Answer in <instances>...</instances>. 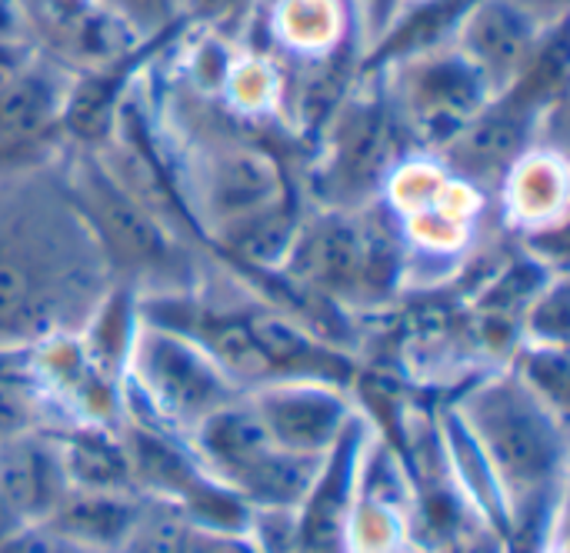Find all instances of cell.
<instances>
[{"label":"cell","instance_id":"cell-1","mask_svg":"<svg viewBox=\"0 0 570 553\" xmlns=\"http://www.w3.org/2000/svg\"><path fill=\"white\" fill-rule=\"evenodd\" d=\"M60 150L0 174V350L77 337L117 287L63 184Z\"/></svg>","mask_w":570,"mask_h":553},{"label":"cell","instance_id":"cell-2","mask_svg":"<svg viewBox=\"0 0 570 553\" xmlns=\"http://www.w3.org/2000/svg\"><path fill=\"white\" fill-rule=\"evenodd\" d=\"M60 170L77 210L100 244L114 284L130 287L137 297L190 294L200 287L197 240L134 200L94 150L63 144Z\"/></svg>","mask_w":570,"mask_h":553},{"label":"cell","instance_id":"cell-3","mask_svg":"<svg viewBox=\"0 0 570 553\" xmlns=\"http://www.w3.org/2000/svg\"><path fill=\"white\" fill-rule=\"evenodd\" d=\"M464 434L488 464V477L518 511H538L561 484L564 421L538 401L518 374L474 391L461 407Z\"/></svg>","mask_w":570,"mask_h":553},{"label":"cell","instance_id":"cell-4","mask_svg":"<svg viewBox=\"0 0 570 553\" xmlns=\"http://www.w3.org/2000/svg\"><path fill=\"white\" fill-rule=\"evenodd\" d=\"M120 397H127V404L120 401L124 411L187 437L200 421L244 397V391L190 337L140 317Z\"/></svg>","mask_w":570,"mask_h":553},{"label":"cell","instance_id":"cell-5","mask_svg":"<svg viewBox=\"0 0 570 553\" xmlns=\"http://www.w3.org/2000/svg\"><path fill=\"white\" fill-rule=\"evenodd\" d=\"M364 73V70H361ZM364 87L341 93L327 113L317 160L307 177L314 207L361 210L374 204L394 170L401 127L374 77Z\"/></svg>","mask_w":570,"mask_h":553},{"label":"cell","instance_id":"cell-6","mask_svg":"<svg viewBox=\"0 0 570 553\" xmlns=\"http://www.w3.org/2000/svg\"><path fill=\"white\" fill-rule=\"evenodd\" d=\"M364 73L377 80L401 134L421 150H438L491 100L488 83L454 43L431 47Z\"/></svg>","mask_w":570,"mask_h":553},{"label":"cell","instance_id":"cell-7","mask_svg":"<svg viewBox=\"0 0 570 553\" xmlns=\"http://www.w3.org/2000/svg\"><path fill=\"white\" fill-rule=\"evenodd\" d=\"M77 73L37 53L0 87V174L37 164L63 147V110Z\"/></svg>","mask_w":570,"mask_h":553},{"label":"cell","instance_id":"cell-8","mask_svg":"<svg viewBox=\"0 0 570 553\" xmlns=\"http://www.w3.org/2000/svg\"><path fill=\"white\" fill-rule=\"evenodd\" d=\"M244 397L277 447L311 457L331 454L357 417L347 387L331 381H271Z\"/></svg>","mask_w":570,"mask_h":553},{"label":"cell","instance_id":"cell-9","mask_svg":"<svg viewBox=\"0 0 570 553\" xmlns=\"http://www.w3.org/2000/svg\"><path fill=\"white\" fill-rule=\"evenodd\" d=\"M558 30V27H554ZM551 30L534 23L511 0H478L454 33V47L488 83L491 97L511 90L534 57L541 53Z\"/></svg>","mask_w":570,"mask_h":553},{"label":"cell","instance_id":"cell-10","mask_svg":"<svg viewBox=\"0 0 570 553\" xmlns=\"http://www.w3.org/2000/svg\"><path fill=\"white\" fill-rule=\"evenodd\" d=\"M498 187H504V217L514 230H524L528 237H548L564 224L568 170L561 150L534 144L514 160Z\"/></svg>","mask_w":570,"mask_h":553},{"label":"cell","instance_id":"cell-11","mask_svg":"<svg viewBox=\"0 0 570 553\" xmlns=\"http://www.w3.org/2000/svg\"><path fill=\"white\" fill-rule=\"evenodd\" d=\"M67 474L50 431H30L0 444V497L27 521H47L67 494Z\"/></svg>","mask_w":570,"mask_h":553},{"label":"cell","instance_id":"cell-12","mask_svg":"<svg viewBox=\"0 0 570 553\" xmlns=\"http://www.w3.org/2000/svg\"><path fill=\"white\" fill-rule=\"evenodd\" d=\"M144 494L137 491H80L67 487V494L57 501V507L47 514L43 524H50L67 541L80 544L94 553H120L124 541L130 537L140 511Z\"/></svg>","mask_w":570,"mask_h":553},{"label":"cell","instance_id":"cell-13","mask_svg":"<svg viewBox=\"0 0 570 553\" xmlns=\"http://www.w3.org/2000/svg\"><path fill=\"white\" fill-rule=\"evenodd\" d=\"M67 484L80 491H137L130 477L127 447L120 424L73 421L67 427H50Z\"/></svg>","mask_w":570,"mask_h":553},{"label":"cell","instance_id":"cell-14","mask_svg":"<svg viewBox=\"0 0 570 553\" xmlns=\"http://www.w3.org/2000/svg\"><path fill=\"white\" fill-rule=\"evenodd\" d=\"M197 524L167 501H144V511L120 553H190Z\"/></svg>","mask_w":570,"mask_h":553},{"label":"cell","instance_id":"cell-15","mask_svg":"<svg viewBox=\"0 0 570 553\" xmlns=\"http://www.w3.org/2000/svg\"><path fill=\"white\" fill-rule=\"evenodd\" d=\"M568 277L561 270H554L541 290L528 300V307L521 310V324L528 334V344L538 347H568Z\"/></svg>","mask_w":570,"mask_h":553},{"label":"cell","instance_id":"cell-16","mask_svg":"<svg viewBox=\"0 0 570 553\" xmlns=\"http://www.w3.org/2000/svg\"><path fill=\"white\" fill-rule=\"evenodd\" d=\"M524 387L544 401L561 421L568 414V350L564 347H538L524 344L518 354V371H514Z\"/></svg>","mask_w":570,"mask_h":553},{"label":"cell","instance_id":"cell-17","mask_svg":"<svg viewBox=\"0 0 570 553\" xmlns=\"http://www.w3.org/2000/svg\"><path fill=\"white\" fill-rule=\"evenodd\" d=\"M180 23H197L207 30L237 27L240 20L254 17L257 0H177Z\"/></svg>","mask_w":570,"mask_h":553},{"label":"cell","instance_id":"cell-18","mask_svg":"<svg viewBox=\"0 0 570 553\" xmlns=\"http://www.w3.org/2000/svg\"><path fill=\"white\" fill-rule=\"evenodd\" d=\"M190 553H264L247 531H214V527H200L194 531Z\"/></svg>","mask_w":570,"mask_h":553},{"label":"cell","instance_id":"cell-19","mask_svg":"<svg viewBox=\"0 0 570 553\" xmlns=\"http://www.w3.org/2000/svg\"><path fill=\"white\" fill-rule=\"evenodd\" d=\"M10 43H33L23 0H0V47H10Z\"/></svg>","mask_w":570,"mask_h":553},{"label":"cell","instance_id":"cell-20","mask_svg":"<svg viewBox=\"0 0 570 553\" xmlns=\"http://www.w3.org/2000/svg\"><path fill=\"white\" fill-rule=\"evenodd\" d=\"M518 10H524L534 23H541L544 30L564 27L568 23V3L570 0H511Z\"/></svg>","mask_w":570,"mask_h":553},{"label":"cell","instance_id":"cell-21","mask_svg":"<svg viewBox=\"0 0 570 553\" xmlns=\"http://www.w3.org/2000/svg\"><path fill=\"white\" fill-rule=\"evenodd\" d=\"M23 524H27V521H23V517H20V514H17L10 504L0 497V544H3V541H10V537H13V534L23 527Z\"/></svg>","mask_w":570,"mask_h":553}]
</instances>
